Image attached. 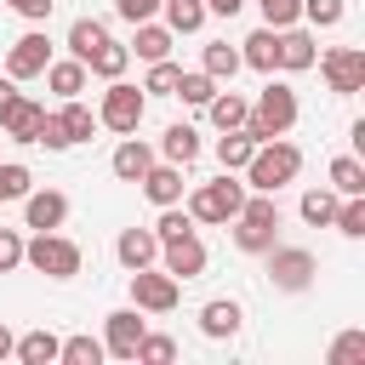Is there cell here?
<instances>
[{"instance_id":"cell-10","label":"cell","mask_w":365,"mask_h":365,"mask_svg":"<svg viewBox=\"0 0 365 365\" xmlns=\"http://www.w3.org/2000/svg\"><path fill=\"white\" fill-rule=\"evenodd\" d=\"M46 63H51V40H46L40 29H29V34H17V40L6 46V74H11V80H40Z\"/></svg>"},{"instance_id":"cell-37","label":"cell","mask_w":365,"mask_h":365,"mask_svg":"<svg viewBox=\"0 0 365 365\" xmlns=\"http://www.w3.org/2000/svg\"><path fill=\"white\" fill-rule=\"evenodd\" d=\"M177 234H194V217H188L182 200H177V205H160V222H154V240H160V245L177 240Z\"/></svg>"},{"instance_id":"cell-28","label":"cell","mask_w":365,"mask_h":365,"mask_svg":"<svg viewBox=\"0 0 365 365\" xmlns=\"http://www.w3.org/2000/svg\"><path fill=\"white\" fill-rule=\"evenodd\" d=\"M125 68H131V51H125L120 40H103V46L86 57V74H97V80H120Z\"/></svg>"},{"instance_id":"cell-18","label":"cell","mask_w":365,"mask_h":365,"mask_svg":"<svg viewBox=\"0 0 365 365\" xmlns=\"http://www.w3.org/2000/svg\"><path fill=\"white\" fill-rule=\"evenodd\" d=\"M154 160H160V154H154V143H143V137L131 131V137H120V148H114L108 171H114L120 182H137V177H143V171H148Z\"/></svg>"},{"instance_id":"cell-9","label":"cell","mask_w":365,"mask_h":365,"mask_svg":"<svg viewBox=\"0 0 365 365\" xmlns=\"http://www.w3.org/2000/svg\"><path fill=\"white\" fill-rule=\"evenodd\" d=\"M314 63H319V74H325V86H331L336 97L365 91V51H359V46H331V51L314 57Z\"/></svg>"},{"instance_id":"cell-40","label":"cell","mask_w":365,"mask_h":365,"mask_svg":"<svg viewBox=\"0 0 365 365\" xmlns=\"http://www.w3.org/2000/svg\"><path fill=\"white\" fill-rule=\"evenodd\" d=\"M342 17H348L342 0H302V23H314V29H336Z\"/></svg>"},{"instance_id":"cell-1","label":"cell","mask_w":365,"mask_h":365,"mask_svg":"<svg viewBox=\"0 0 365 365\" xmlns=\"http://www.w3.org/2000/svg\"><path fill=\"white\" fill-rule=\"evenodd\" d=\"M297 171H302V148L285 143V137H268V143H257V154L245 160V188H251V194H279L285 182H297Z\"/></svg>"},{"instance_id":"cell-35","label":"cell","mask_w":365,"mask_h":365,"mask_svg":"<svg viewBox=\"0 0 365 365\" xmlns=\"http://www.w3.org/2000/svg\"><path fill=\"white\" fill-rule=\"evenodd\" d=\"M29 188H34V171H29L23 160H6V165H0V205H17Z\"/></svg>"},{"instance_id":"cell-27","label":"cell","mask_w":365,"mask_h":365,"mask_svg":"<svg viewBox=\"0 0 365 365\" xmlns=\"http://www.w3.org/2000/svg\"><path fill=\"white\" fill-rule=\"evenodd\" d=\"M160 11H165V29L171 34H200L205 29V0H160Z\"/></svg>"},{"instance_id":"cell-41","label":"cell","mask_w":365,"mask_h":365,"mask_svg":"<svg viewBox=\"0 0 365 365\" xmlns=\"http://www.w3.org/2000/svg\"><path fill=\"white\" fill-rule=\"evenodd\" d=\"M257 6H262V23H268V29L302 23V0H257Z\"/></svg>"},{"instance_id":"cell-30","label":"cell","mask_w":365,"mask_h":365,"mask_svg":"<svg viewBox=\"0 0 365 365\" xmlns=\"http://www.w3.org/2000/svg\"><path fill=\"white\" fill-rule=\"evenodd\" d=\"M251 154H257V137H251L245 125L217 137V165H222V171H245V160H251Z\"/></svg>"},{"instance_id":"cell-4","label":"cell","mask_w":365,"mask_h":365,"mask_svg":"<svg viewBox=\"0 0 365 365\" xmlns=\"http://www.w3.org/2000/svg\"><path fill=\"white\" fill-rule=\"evenodd\" d=\"M23 262L34 268V274H46V279H74L80 274V245L68 240V234H57V228H40L34 240H23Z\"/></svg>"},{"instance_id":"cell-20","label":"cell","mask_w":365,"mask_h":365,"mask_svg":"<svg viewBox=\"0 0 365 365\" xmlns=\"http://www.w3.org/2000/svg\"><path fill=\"white\" fill-rule=\"evenodd\" d=\"M114 257H120V268L131 274V268H148V262H160V240H154V228H120V240H114Z\"/></svg>"},{"instance_id":"cell-17","label":"cell","mask_w":365,"mask_h":365,"mask_svg":"<svg viewBox=\"0 0 365 365\" xmlns=\"http://www.w3.org/2000/svg\"><path fill=\"white\" fill-rule=\"evenodd\" d=\"M154 154H160V160H171V165H182V171H188V165H194V160H200V131H194V125H188V120H171V125H165V131H160V148H154Z\"/></svg>"},{"instance_id":"cell-6","label":"cell","mask_w":365,"mask_h":365,"mask_svg":"<svg viewBox=\"0 0 365 365\" xmlns=\"http://www.w3.org/2000/svg\"><path fill=\"white\" fill-rule=\"evenodd\" d=\"M262 257H268V285L285 291V297H302V291L314 285V274H319V262H314L308 245H279V240H274Z\"/></svg>"},{"instance_id":"cell-36","label":"cell","mask_w":365,"mask_h":365,"mask_svg":"<svg viewBox=\"0 0 365 365\" xmlns=\"http://www.w3.org/2000/svg\"><path fill=\"white\" fill-rule=\"evenodd\" d=\"M211 91H217V80H211L205 68H194V74H182V80H177V91H171V97H182L188 108H205V103H211Z\"/></svg>"},{"instance_id":"cell-15","label":"cell","mask_w":365,"mask_h":365,"mask_svg":"<svg viewBox=\"0 0 365 365\" xmlns=\"http://www.w3.org/2000/svg\"><path fill=\"white\" fill-rule=\"evenodd\" d=\"M240 325H245V308H240L234 297H211V302L200 308V331H205L211 342H228V336H240Z\"/></svg>"},{"instance_id":"cell-14","label":"cell","mask_w":365,"mask_h":365,"mask_svg":"<svg viewBox=\"0 0 365 365\" xmlns=\"http://www.w3.org/2000/svg\"><path fill=\"white\" fill-rule=\"evenodd\" d=\"M40 125H46V103H34V97H23V91H17V103L0 114V131H6L11 143H34Z\"/></svg>"},{"instance_id":"cell-11","label":"cell","mask_w":365,"mask_h":365,"mask_svg":"<svg viewBox=\"0 0 365 365\" xmlns=\"http://www.w3.org/2000/svg\"><path fill=\"white\" fill-rule=\"evenodd\" d=\"M205 262H211V257H205V240H200V234H177V240L160 245V268H165L171 279H200Z\"/></svg>"},{"instance_id":"cell-49","label":"cell","mask_w":365,"mask_h":365,"mask_svg":"<svg viewBox=\"0 0 365 365\" xmlns=\"http://www.w3.org/2000/svg\"><path fill=\"white\" fill-rule=\"evenodd\" d=\"M11 348H17V336H11V325H0V359H11Z\"/></svg>"},{"instance_id":"cell-23","label":"cell","mask_w":365,"mask_h":365,"mask_svg":"<svg viewBox=\"0 0 365 365\" xmlns=\"http://www.w3.org/2000/svg\"><path fill=\"white\" fill-rule=\"evenodd\" d=\"M245 114H251V97H240V91H211V103H205V120L217 125V131H240L245 125Z\"/></svg>"},{"instance_id":"cell-45","label":"cell","mask_w":365,"mask_h":365,"mask_svg":"<svg viewBox=\"0 0 365 365\" xmlns=\"http://www.w3.org/2000/svg\"><path fill=\"white\" fill-rule=\"evenodd\" d=\"M6 6H11V11H17V17H29V23H46V17H51V6H57V0H6Z\"/></svg>"},{"instance_id":"cell-38","label":"cell","mask_w":365,"mask_h":365,"mask_svg":"<svg viewBox=\"0 0 365 365\" xmlns=\"http://www.w3.org/2000/svg\"><path fill=\"white\" fill-rule=\"evenodd\" d=\"M131 359H137V365H171V359H177V342L160 336V331H143V342H137Z\"/></svg>"},{"instance_id":"cell-7","label":"cell","mask_w":365,"mask_h":365,"mask_svg":"<svg viewBox=\"0 0 365 365\" xmlns=\"http://www.w3.org/2000/svg\"><path fill=\"white\" fill-rule=\"evenodd\" d=\"M245 205V182H234V171H222L217 182H200L194 194H188V217L194 222H234V211Z\"/></svg>"},{"instance_id":"cell-39","label":"cell","mask_w":365,"mask_h":365,"mask_svg":"<svg viewBox=\"0 0 365 365\" xmlns=\"http://www.w3.org/2000/svg\"><path fill=\"white\" fill-rule=\"evenodd\" d=\"M177 80H182V68H177L171 57H160V63H148V80H143V91H148V97H171V91H177Z\"/></svg>"},{"instance_id":"cell-34","label":"cell","mask_w":365,"mask_h":365,"mask_svg":"<svg viewBox=\"0 0 365 365\" xmlns=\"http://www.w3.org/2000/svg\"><path fill=\"white\" fill-rule=\"evenodd\" d=\"M331 188L336 194H365V160L359 154H336L331 160Z\"/></svg>"},{"instance_id":"cell-22","label":"cell","mask_w":365,"mask_h":365,"mask_svg":"<svg viewBox=\"0 0 365 365\" xmlns=\"http://www.w3.org/2000/svg\"><path fill=\"white\" fill-rule=\"evenodd\" d=\"M131 29H137V34H131V46H125L131 57H143V63L171 57V40H177V34H171L165 23H154V17H148V23H131Z\"/></svg>"},{"instance_id":"cell-25","label":"cell","mask_w":365,"mask_h":365,"mask_svg":"<svg viewBox=\"0 0 365 365\" xmlns=\"http://www.w3.org/2000/svg\"><path fill=\"white\" fill-rule=\"evenodd\" d=\"M86 80H91V74H86L80 57H51V63H46V86H51L57 97H80Z\"/></svg>"},{"instance_id":"cell-19","label":"cell","mask_w":365,"mask_h":365,"mask_svg":"<svg viewBox=\"0 0 365 365\" xmlns=\"http://www.w3.org/2000/svg\"><path fill=\"white\" fill-rule=\"evenodd\" d=\"M137 188H143L154 205H177V200H182V165H171V160H154V165L137 177Z\"/></svg>"},{"instance_id":"cell-33","label":"cell","mask_w":365,"mask_h":365,"mask_svg":"<svg viewBox=\"0 0 365 365\" xmlns=\"http://www.w3.org/2000/svg\"><path fill=\"white\" fill-rule=\"evenodd\" d=\"M103 40H108V29H103L97 17H74V23H68V57H80V63H86Z\"/></svg>"},{"instance_id":"cell-2","label":"cell","mask_w":365,"mask_h":365,"mask_svg":"<svg viewBox=\"0 0 365 365\" xmlns=\"http://www.w3.org/2000/svg\"><path fill=\"white\" fill-rule=\"evenodd\" d=\"M234 245L245 251V257H262L274 240H279V200L274 194H251L245 188V205L234 211Z\"/></svg>"},{"instance_id":"cell-48","label":"cell","mask_w":365,"mask_h":365,"mask_svg":"<svg viewBox=\"0 0 365 365\" xmlns=\"http://www.w3.org/2000/svg\"><path fill=\"white\" fill-rule=\"evenodd\" d=\"M245 0H205V11H217V17H234Z\"/></svg>"},{"instance_id":"cell-5","label":"cell","mask_w":365,"mask_h":365,"mask_svg":"<svg viewBox=\"0 0 365 365\" xmlns=\"http://www.w3.org/2000/svg\"><path fill=\"white\" fill-rule=\"evenodd\" d=\"M143 114H148V91H143V86H131L125 74H120V80H108V91H103V103H97V125H108V131L131 137V131L143 125Z\"/></svg>"},{"instance_id":"cell-12","label":"cell","mask_w":365,"mask_h":365,"mask_svg":"<svg viewBox=\"0 0 365 365\" xmlns=\"http://www.w3.org/2000/svg\"><path fill=\"white\" fill-rule=\"evenodd\" d=\"M17 205H23V228H34V234L68 222V194H63V188H29Z\"/></svg>"},{"instance_id":"cell-31","label":"cell","mask_w":365,"mask_h":365,"mask_svg":"<svg viewBox=\"0 0 365 365\" xmlns=\"http://www.w3.org/2000/svg\"><path fill=\"white\" fill-rule=\"evenodd\" d=\"M108 359V348H103V336H63L57 342V365H103Z\"/></svg>"},{"instance_id":"cell-43","label":"cell","mask_w":365,"mask_h":365,"mask_svg":"<svg viewBox=\"0 0 365 365\" xmlns=\"http://www.w3.org/2000/svg\"><path fill=\"white\" fill-rule=\"evenodd\" d=\"M23 268V234L17 228H0V274Z\"/></svg>"},{"instance_id":"cell-24","label":"cell","mask_w":365,"mask_h":365,"mask_svg":"<svg viewBox=\"0 0 365 365\" xmlns=\"http://www.w3.org/2000/svg\"><path fill=\"white\" fill-rule=\"evenodd\" d=\"M57 331H46V325H34V331H23L17 336V348H11V359H23V365H57Z\"/></svg>"},{"instance_id":"cell-29","label":"cell","mask_w":365,"mask_h":365,"mask_svg":"<svg viewBox=\"0 0 365 365\" xmlns=\"http://www.w3.org/2000/svg\"><path fill=\"white\" fill-rule=\"evenodd\" d=\"M200 68H205V74L222 86V80H234L245 63H240V46H228V40H211V46L200 51Z\"/></svg>"},{"instance_id":"cell-8","label":"cell","mask_w":365,"mask_h":365,"mask_svg":"<svg viewBox=\"0 0 365 365\" xmlns=\"http://www.w3.org/2000/svg\"><path fill=\"white\" fill-rule=\"evenodd\" d=\"M177 297H182V279H171L165 268H131V308H143V314H171L177 308Z\"/></svg>"},{"instance_id":"cell-44","label":"cell","mask_w":365,"mask_h":365,"mask_svg":"<svg viewBox=\"0 0 365 365\" xmlns=\"http://www.w3.org/2000/svg\"><path fill=\"white\" fill-rule=\"evenodd\" d=\"M114 11L125 23H148V17H160V0H114Z\"/></svg>"},{"instance_id":"cell-42","label":"cell","mask_w":365,"mask_h":365,"mask_svg":"<svg viewBox=\"0 0 365 365\" xmlns=\"http://www.w3.org/2000/svg\"><path fill=\"white\" fill-rule=\"evenodd\" d=\"M325 359H331V365H354V359H365V331H342V336L331 342Z\"/></svg>"},{"instance_id":"cell-13","label":"cell","mask_w":365,"mask_h":365,"mask_svg":"<svg viewBox=\"0 0 365 365\" xmlns=\"http://www.w3.org/2000/svg\"><path fill=\"white\" fill-rule=\"evenodd\" d=\"M143 331H148L143 308H114V314L103 319V348H108L114 359H131V354H137V342H143Z\"/></svg>"},{"instance_id":"cell-32","label":"cell","mask_w":365,"mask_h":365,"mask_svg":"<svg viewBox=\"0 0 365 365\" xmlns=\"http://www.w3.org/2000/svg\"><path fill=\"white\" fill-rule=\"evenodd\" d=\"M336 188H308L302 200H297V211H302V222L308 228H331V217H336Z\"/></svg>"},{"instance_id":"cell-47","label":"cell","mask_w":365,"mask_h":365,"mask_svg":"<svg viewBox=\"0 0 365 365\" xmlns=\"http://www.w3.org/2000/svg\"><path fill=\"white\" fill-rule=\"evenodd\" d=\"M11 103H17V80H11V74H6V80H0V114H6V108H11Z\"/></svg>"},{"instance_id":"cell-21","label":"cell","mask_w":365,"mask_h":365,"mask_svg":"<svg viewBox=\"0 0 365 365\" xmlns=\"http://www.w3.org/2000/svg\"><path fill=\"white\" fill-rule=\"evenodd\" d=\"M240 63L257 68V74H274V68H279V29L262 23L257 34H245V40H240Z\"/></svg>"},{"instance_id":"cell-3","label":"cell","mask_w":365,"mask_h":365,"mask_svg":"<svg viewBox=\"0 0 365 365\" xmlns=\"http://www.w3.org/2000/svg\"><path fill=\"white\" fill-rule=\"evenodd\" d=\"M297 114H302V108H297V91L268 74V86L257 91V103H251V114H245V131H251L257 143H268V137H285V131L297 125Z\"/></svg>"},{"instance_id":"cell-46","label":"cell","mask_w":365,"mask_h":365,"mask_svg":"<svg viewBox=\"0 0 365 365\" xmlns=\"http://www.w3.org/2000/svg\"><path fill=\"white\" fill-rule=\"evenodd\" d=\"M34 143H46L51 154H63V148H68V137H63V125H57V114H46V125H40V137H34Z\"/></svg>"},{"instance_id":"cell-16","label":"cell","mask_w":365,"mask_h":365,"mask_svg":"<svg viewBox=\"0 0 365 365\" xmlns=\"http://www.w3.org/2000/svg\"><path fill=\"white\" fill-rule=\"evenodd\" d=\"M314 57H319V46L302 23L279 29V74H302V68H314Z\"/></svg>"},{"instance_id":"cell-26","label":"cell","mask_w":365,"mask_h":365,"mask_svg":"<svg viewBox=\"0 0 365 365\" xmlns=\"http://www.w3.org/2000/svg\"><path fill=\"white\" fill-rule=\"evenodd\" d=\"M57 125H63V137H68V148H74V143H91V131H97V114H91L80 97H63V108H57Z\"/></svg>"}]
</instances>
